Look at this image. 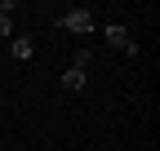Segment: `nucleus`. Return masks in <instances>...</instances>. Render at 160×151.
<instances>
[{
    "mask_svg": "<svg viewBox=\"0 0 160 151\" xmlns=\"http://www.w3.org/2000/svg\"><path fill=\"white\" fill-rule=\"evenodd\" d=\"M102 36H107V45H111V49H120V53H129V58H133V53H142V45H138V40H133V36H129L125 27H120V22H111V27H107Z\"/></svg>",
    "mask_w": 160,
    "mask_h": 151,
    "instance_id": "obj_1",
    "label": "nucleus"
},
{
    "mask_svg": "<svg viewBox=\"0 0 160 151\" xmlns=\"http://www.w3.org/2000/svg\"><path fill=\"white\" fill-rule=\"evenodd\" d=\"M58 31H80L85 36V31H93V13L89 9H71V13L58 18Z\"/></svg>",
    "mask_w": 160,
    "mask_h": 151,
    "instance_id": "obj_2",
    "label": "nucleus"
},
{
    "mask_svg": "<svg viewBox=\"0 0 160 151\" xmlns=\"http://www.w3.org/2000/svg\"><path fill=\"white\" fill-rule=\"evenodd\" d=\"M9 53H13L18 62H27L31 53H36V45H31V36H13V45H9Z\"/></svg>",
    "mask_w": 160,
    "mask_h": 151,
    "instance_id": "obj_3",
    "label": "nucleus"
},
{
    "mask_svg": "<svg viewBox=\"0 0 160 151\" xmlns=\"http://www.w3.org/2000/svg\"><path fill=\"white\" fill-rule=\"evenodd\" d=\"M58 85H62V89H71V93H76V89H85L89 80H85V71H80V67H67V71H62V80H58Z\"/></svg>",
    "mask_w": 160,
    "mask_h": 151,
    "instance_id": "obj_4",
    "label": "nucleus"
},
{
    "mask_svg": "<svg viewBox=\"0 0 160 151\" xmlns=\"http://www.w3.org/2000/svg\"><path fill=\"white\" fill-rule=\"evenodd\" d=\"M89 62H93V53H89V49H76V58H71V67H80V71H85Z\"/></svg>",
    "mask_w": 160,
    "mask_h": 151,
    "instance_id": "obj_5",
    "label": "nucleus"
},
{
    "mask_svg": "<svg viewBox=\"0 0 160 151\" xmlns=\"http://www.w3.org/2000/svg\"><path fill=\"white\" fill-rule=\"evenodd\" d=\"M13 31V13H0V36H9Z\"/></svg>",
    "mask_w": 160,
    "mask_h": 151,
    "instance_id": "obj_6",
    "label": "nucleus"
}]
</instances>
